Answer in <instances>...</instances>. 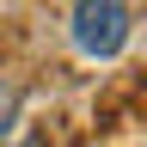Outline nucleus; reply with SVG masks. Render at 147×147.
Masks as SVG:
<instances>
[{
	"instance_id": "obj_1",
	"label": "nucleus",
	"mask_w": 147,
	"mask_h": 147,
	"mask_svg": "<svg viewBox=\"0 0 147 147\" xmlns=\"http://www.w3.org/2000/svg\"><path fill=\"white\" fill-rule=\"evenodd\" d=\"M74 49L92 61H110L129 43V0H74Z\"/></svg>"
},
{
	"instance_id": "obj_2",
	"label": "nucleus",
	"mask_w": 147,
	"mask_h": 147,
	"mask_svg": "<svg viewBox=\"0 0 147 147\" xmlns=\"http://www.w3.org/2000/svg\"><path fill=\"white\" fill-rule=\"evenodd\" d=\"M12 104H18V98H12V92H6V86H0V129H6V123H12Z\"/></svg>"
}]
</instances>
